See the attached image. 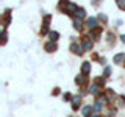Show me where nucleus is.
I'll list each match as a JSON object with an SVG mask.
<instances>
[{"mask_svg":"<svg viewBox=\"0 0 125 117\" xmlns=\"http://www.w3.org/2000/svg\"><path fill=\"white\" fill-rule=\"evenodd\" d=\"M80 101H81V97H80V95L73 97V100H72V108H73V109H78V108H80Z\"/></svg>","mask_w":125,"mask_h":117,"instance_id":"39448f33","label":"nucleus"},{"mask_svg":"<svg viewBox=\"0 0 125 117\" xmlns=\"http://www.w3.org/2000/svg\"><path fill=\"white\" fill-rule=\"evenodd\" d=\"M95 84H99V86H103V84H105V78H97Z\"/></svg>","mask_w":125,"mask_h":117,"instance_id":"a211bd4d","label":"nucleus"},{"mask_svg":"<svg viewBox=\"0 0 125 117\" xmlns=\"http://www.w3.org/2000/svg\"><path fill=\"white\" fill-rule=\"evenodd\" d=\"M81 72H83L84 75L89 73V72H91V64H89V62H83V66H81Z\"/></svg>","mask_w":125,"mask_h":117,"instance_id":"1a4fd4ad","label":"nucleus"},{"mask_svg":"<svg viewBox=\"0 0 125 117\" xmlns=\"http://www.w3.org/2000/svg\"><path fill=\"white\" fill-rule=\"evenodd\" d=\"M73 28L78 30V31H81V28H83V22L78 20V19H75V20H73Z\"/></svg>","mask_w":125,"mask_h":117,"instance_id":"f8f14e48","label":"nucleus"},{"mask_svg":"<svg viewBox=\"0 0 125 117\" xmlns=\"http://www.w3.org/2000/svg\"><path fill=\"white\" fill-rule=\"evenodd\" d=\"M120 39H122V42H125V34H122V36H120Z\"/></svg>","mask_w":125,"mask_h":117,"instance_id":"b1692460","label":"nucleus"},{"mask_svg":"<svg viewBox=\"0 0 125 117\" xmlns=\"http://www.w3.org/2000/svg\"><path fill=\"white\" fill-rule=\"evenodd\" d=\"M95 27H97V19L95 17H89L88 19V28H95Z\"/></svg>","mask_w":125,"mask_h":117,"instance_id":"423d86ee","label":"nucleus"},{"mask_svg":"<svg viewBox=\"0 0 125 117\" xmlns=\"http://www.w3.org/2000/svg\"><path fill=\"white\" fill-rule=\"evenodd\" d=\"M119 106H125V97H119Z\"/></svg>","mask_w":125,"mask_h":117,"instance_id":"6ab92c4d","label":"nucleus"},{"mask_svg":"<svg viewBox=\"0 0 125 117\" xmlns=\"http://www.w3.org/2000/svg\"><path fill=\"white\" fill-rule=\"evenodd\" d=\"M55 50H56V44L55 42L50 41L49 44H45V52H55Z\"/></svg>","mask_w":125,"mask_h":117,"instance_id":"0eeeda50","label":"nucleus"},{"mask_svg":"<svg viewBox=\"0 0 125 117\" xmlns=\"http://www.w3.org/2000/svg\"><path fill=\"white\" fill-rule=\"evenodd\" d=\"M91 112H92V108L91 106H84L83 108V116L84 117H89V116H91Z\"/></svg>","mask_w":125,"mask_h":117,"instance_id":"4468645a","label":"nucleus"},{"mask_svg":"<svg viewBox=\"0 0 125 117\" xmlns=\"http://www.w3.org/2000/svg\"><path fill=\"white\" fill-rule=\"evenodd\" d=\"M124 59H125V55H124V53H119V55H116L114 62H116V64H120V62H122Z\"/></svg>","mask_w":125,"mask_h":117,"instance_id":"ddd939ff","label":"nucleus"},{"mask_svg":"<svg viewBox=\"0 0 125 117\" xmlns=\"http://www.w3.org/2000/svg\"><path fill=\"white\" fill-rule=\"evenodd\" d=\"M75 83H77V84H80V86L84 83V73H81V75H78V77L75 78Z\"/></svg>","mask_w":125,"mask_h":117,"instance_id":"2eb2a0df","label":"nucleus"},{"mask_svg":"<svg viewBox=\"0 0 125 117\" xmlns=\"http://www.w3.org/2000/svg\"><path fill=\"white\" fill-rule=\"evenodd\" d=\"M5 42H6V31L3 30L2 31V44H5Z\"/></svg>","mask_w":125,"mask_h":117,"instance_id":"aec40b11","label":"nucleus"},{"mask_svg":"<svg viewBox=\"0 0 125 117\" xmlns=\"http://www.w3.org/2000/svg\"><path fill=\"white\" fill-rule=\"evenodd\" d=\"M117 5L120 10H125V0H117Z\"/></svg>","mask_w":125,"mask_h":117,"instance_id":"f3484780","label":"nucleus"},{"mask_svg":"<svg viewBox=\"0 0 125 117\" xmlns=\"http://www.w3.org/2000/svg\"><path fill=\"white\" fill-rule=\"evenodd\" d=\"M109 72H111V70H109V67L105 69V77H108V75H109Z\"/></svg>","mask_w":125,"mask_h":117,"instance_id":"4be33fe9","label":"nucleus"},{"mask_svg":"<svg viewBox=\"0 0 125 117\" xmlns=\"http://www.w3.org/2000/svg\"><path fill=\"white\" fill-rule=\"evenodd\" d=\"M102 106H103V105H102L100 101H97V103L94 105V111H95V112H100L102 111Z\"/></svg>","mask_w":125,"mask_h":117,"instance_id":"dca6fc26","label":"nucleus"},{"mask_svg":"<svg viewBox=\"0 0 125 117\" xmlns=\"http://www.w3.org/2000/svg\"><path fill=\"white\" fill-rule=\"evenodd\" d=\"M10 23V11H6V14H5V25H8Z\"/></svg>","mask_w":125,"mask_h":117,"instance_id":"412c9836","label":"nucleus"},{"mask_svg":"<svg viewBox=\"0 0 125 117\" xmlns=\"http://www.w3.org/2000/svg\"><path fill=\"white\" fill-rule=\"evenodd\" d=\"M89 91H91V94H94V95H99V94H100V88H99V84H92Z\"/></svg>","mask_w":125,"mask_h":117,"instance_id":"9b49d317","label":"nucleus"},{"mask_svg":"<svg viewBox=\"0 0 125 117\" xmlns=\"http://www.w3.org/2000/svg\"><path fill=\"white\" fill-rule=\"evenodd\" d=\"M49 39L52 42H55V41H58V39H60V34H58L56 31H50V33H49Z\"/></svg>","mask_w":125,"mask_h":117,"instance_id":"9d476101","label":"nucleus"},{"mask_svg":"<svg viewBox=\"0 0 125 117\" xmlns=\"http://www.w3.org/2000/svg\"><path fill=\"white\" fill-rule=\"evenodd\" d=\"M81 47H83V50H91L92 49V42L89 41V39H84L83 44H81Z\"/></svg>","mask_w":125,"mask_h":117,"instance_id":"6e6552de","label":"nucleus"},{"mask_svg":"<svg viewBox=\"0 0 125 117\" xmlns=\"http://www.w3.org/2000/svg\"><path fill=\"white\" fill-rule=\"evenodd\" d=\"M92 117H100V116H99V114H95V116H92Z\"/></svg>","mask_w":125,"mask_h":117,"instance_id":"393cba45","label":"nucleus"},{"mask_svg":"<svg viewBox=\"0 0 125 117\" xmlns=\"http://www.w3.org/2000/svg\"><path fill=\"white\" fill-rule=\"evenodd\" d=\"M70 50H72L73 53H77V55H81V53L84 52V50H83V47H80L78 44H72V45H70Z\"/></svg>","mask_w":125,"mask_h":117,"instance_id":"f03ea898","label":"nucleus"},{"mask_svg":"<svg viewBox=\"0 0 125 117\" xmlns=\"http://www.w3.org/2000/svg\"><path fill=\"white\" fill-rule=\"evenodd\" d=\"M100 19H102L103 22H106V16H105V14H100Z\"/></svg>","mask_w":125,"mask_h":117,"instance_id":"5701e85b","label":"nucleus"},{"mask_svg":"<svg viewBox=\"0 0 125 117\" xmlns=\"http://www.w3.org/2000/svg\"><path fill=\"white\" fill-rule=\"evenodd\" d=\"M49 20H50V16H45V19H44V23H42V30H41V33L42 34H45L47 31V28H49Z\"/></svg>","mask_w":125,"mask_h":117,"instance_id":"7ed1b4c3","label":"nucleus"},{"mask_svg":"<svg viewBox=\"0 0 125 117\" xmlns=\"http://www.w3.org/2000/svg\"><path fill=\"white\" fill-rule=\"evenodd\" d=\"M77 10H78V8H77L75 3H69V6L66 8V13H67V14H75Z\"/></svg>","mask_w":125,"mask_h":117,"instance_id":"20e7f679","label":"nucleus"},{"mask_svg":"<svg viewBox=\"0 0 125 117\" xmlns=\"http://www.w3.org/2000/svg\"><path fill=\"white\" fill-rule=\"evenodd\" d=\"M73 17L78 19V20H83V19L86 17V11L83 10V8H78V10L75 11V14H73Z\"/></svg>","mask_w":125,"mask_h":117,"instance_id":"f257e3e1","label":"nucleus"}]
</instances>
